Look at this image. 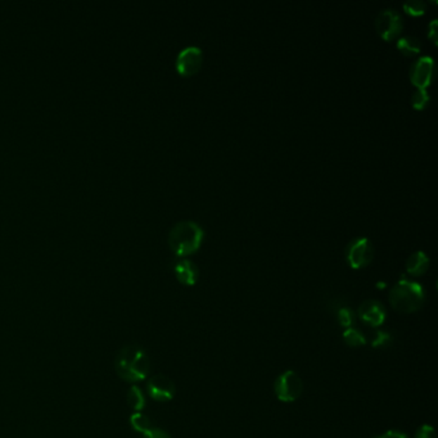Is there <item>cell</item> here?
<instances>
[{
  "label": "cell",
  "instance_id": "6da1fadb",
  "mask_svg": "<svg viewBox=\"0 0 438 438\" xmlns=\"http://www.w3.org/2000/svg\"><path fill=\"white\" fill-rule=\"evenodd\" d=\"M115 369L120 378L129 383H136L148 377L150 361L144 349L138 346H127L120 349L115 360Z\"/></svg>",
  "mask_w": 438,
  "mask_h": 438
},
{
  "label": "cell",
  "instance_id": "7a4b0ae2",
  "mask_svg": "<svg viewBox=\"0 0 438 438\" xmlns=\"http://www.w3.org/2000/svg\"><path fill=\"white\" fill-rule=\"evenodd\" d=\"M205 231L192 220H183L175 224L169 233V245L178 256H188L201 247Z\"/></svg>",
  "mask_w": 438,
  "mask_h": 438
},
{
  "label": "cell",
  "instance_id": "3957f363",
  "mask_svg": "<svg viewBox=\"0 0 438 438\" xmlns=\"http://www.w3.org/2000/svg\"><path fill=\"white\" fill-rule=\"evenodd\" d=\"M425 301L423 287L419 283L401 279L389 292V304L396 311L410 314L420 310Z\"/></svg>",
  "mask_w": 438,
  "mask_h": 438
},
{
  "label": "cell",
  "instance_id": "277c9868",
  "mask_svg": "<svg viewBox=\"0 0 438 438\" xmlns=\"http://www.w3.org/2000/svg\"><path fill=\"white\" fill-rule=\"evenodd\" d=\"M274 391L281 401H296L304 391V382L296 371H284L275 380Z\"/></svg>",
  "mask_w": 438,
  "mask_h": 438
},
{
  "label": "cell",
  "instance_id": "5b68a950",
  "mask_svg": "<svg viewBox=\"0 0 438 438\" xmlns=\"http://www.w3.org/2000/svg\"><path fill=\"white\" fill-rule=\"evenodd\" d=\"M373 257L374 247L368 238H355L346 247V259L352 269L365 268L371 264Z\"/></svg>",
  "mask_w": 438,
  "mask_h": 438
},
{
  "label": "cell",
  "instance_id": "8992f818",
  "mask_svg": "<svg viewBox=\"0 0 438 438\" xmlns=\"http://www.w3.org/2000/svg\"><path fill=\"white\" fill-rule=\"evenodd\" d=\"M375 29L385 40H394L404 29L401 15L392 8L380 11L375 18Z\"/></svg>",
  "mask_w": 438,
  "mask_h": 438
},
{
  "label": "cell",
  "instance_id": "52a82bcc",
  "mask_svg": "<svg viewBox=\"0 0 438 438\" xmlns=\"http://www.w3.org/2000/svg\"><path fill=\"white\" fill-rule=\"evenodd\" d=\"M203 54L198 46H186L181 52L179 53L176 58V70L183 76H192L198 72L201 68Z\"/></svg>",
  "mask_w": 438,
  "mask_h": 438
},
{
  "label": "cell",
  "instance_id": "ba28073f",
  "mask_svg": "<svg viewBox=\"0 0 438 438\" xmlns=\"http://www.w3.org/2000/svg\"><path fill=\"white\" fill-rule=\"evenodd\" d=\"M434 63L430 56L419 57L410 67V80L419 89H425L433 79Z\"/></svg>",
  "mask_w": 438,
  "mask_h": 438
},
{
  "label": "cell",
  "instance_id": "9c48e42d",
  "mask_svg": "<svg viewBox=\"0 0 438 438\" xmlns=\"http://www.w3.org/2000/svg\"><path fill=\"white\" fill-rule=\"evenodd\" d=\"M147 392L156 401H170L175 396V385L169 377L157 374L149 379L147 383Z\"/></svg>",
  "mask_w": 438,
  "mask_h": 438
},
{
  "label": "cell",
  "instance_id": "30bf717a",
  "mask_svg": "<svg viewBox=\"0 0 438 438\" xmlns=\"http://www.w3.org/2000/svg\"><path fill=\"white\" fill-rule=\"evenodd\" d=\"M359 318L371 327H380L387 318L385 306L375 299H368L359 306Z\"/></svg>",
  "mask_w": 438,
  "mask_h": 438
},
{
  "label": "cell",
  "instance_id": "8fae6325",
  "mask_svg": "<svg viewBox=\"0 0 438 438\" xmlns=\"http://www.w3.org/2000/svg\"><path fill=\"white\" fill-rule=\"evenodd\" d=\"M174 271L178 281L186 285H194L200 278V270L193 261L180 259L174 266Z\"/></svg>",
  "mask_w": 438,
  "mask_h": 438
},
{
  "label": "cell",
  "instance_id": "7c38bea8",
  "mask_svg": "<svg viewBox=\"0 0 438 438\" xmlns=\"http://www.w3.org/2000/svg\"><path fill=\"white\" fill-rule=\"evenodd\" d=\"M430 268V259L423 251H416L408 256L406 261V270L413 276L423 275Z\"/></svg>",
  "mask_w": 438,
  "mask_h": 438
},
{
  "label": "cell",
  "instance_id": "4fadbf2b",
  "mask_svg": "<svg viewBox=\"0 0 438 438\" xmlns=\"http://www.w3.org/2000/svg\"><path fill=\"white\" fill-rule=\"evenodd\" d=\"M397 49L404 54V56H416L418 53L420 52L422 49V43L418 37H413V35H406V37H402L397 40Z\"/></svg>",
  "mask_w": 438,
  "mask_h": 438
},
{
  "label": "cell",
  "instance_id": "5bb4252c",
  "mask_svg": "<svg viewBox=\"0 0 438 438\" xmlns=\"http://www.w3.org/2000/svg\"><path fill=\"white\" fill-rule=\"evenodd\" d=\"M127 404L135 410V413H141L146 406V397L139 387L133 386L127 392Z\"/></svg>",
  "mask_w": 438,
  "mask_h": 438
},
{
  "label": "cell",
  "instance_id": "9a60e30c",
  "mask_svg": "<svg viewBox=\"0 0 438 438\" xmlns=\"http://www.w3.org/2000/svg\"><path fill=\"white\" fill-rule=\"evenodd\" d=\"M343 340L351 347H361L366 343V337L356 328H349L343 332Z\"/></svg>",
  "mask_w": 438,
  "mask_h": 438
},
{
  "label": "cell",
  "instance_id": "2e32d148",
  "mask_svg": "<svg viewBox=\"0 0 438 438\" xmlns=\"http://www.w3.org/2000/svg\"><path fill=\"white\" fill-rule=\"evenodd\" d=\"M130 424L133 427V430L139 433L146 434L147 432L150 431L153 428V424L150 422L148 416L141 414V413H134L130 416Z\"/></svg>",
  "mask_w": 438,
  "mask_h": 438
},
{
  "label": "cell",
  "instance_id": "e0dca14e",
  "mask_svg": "<svg viewBox=\"0 0 438 438\" xmlns=\"http://www.w3.org/2000/svg\"><path fill=\"white\" fill-rule=\"evenodd\" d=\"M335 312H337V320H338V324H340L341 327L349 329V328H352V326L355 324V321H356V315H355L354 310H351V309L347 307V306H341V307H338V309H337V311Z\"/></svg>",
  "mask_w": 438,
  "mask_h": 438
},
{
  "label": "cell",
  "instance_id": "ac0fdd59",
  "mask_svg": "<svg viewBox=\"0 0 438 438\" xmlns=\"http://www.w3.org/2000/svg\"><path fill=\"white\" fill-rule=\"evenodd\" d=\"M371 344L374 349H383L392 343V335L385 330L374 329L371 333Z\"/></svg>",
  "mask_w": 438,
  "mask_h": 438
},
{
  "label": "cell",
  "instance_id": "d6986e66",
  "mask_svg": "<svg viewBox=\"0 0 438 438\" xmlns=\"http://www.w3.org/2000/svg\"><path fill=\"white\" fill-rule=\"evenodd\" d=\"M430 103V94L425 89H419L413 91L411 94V104L416 110H424L427 107V104Z\"/></svg>",
  "mask_w": 438,
  "mask_h": 438
},
{
  "label": "cell",
  "instance_id": "ffe728a7",
  "mask_svg": "<svg viewBox=\"0 0 438 438\" xmlns=\"http://www.w3.org/2000/svg\"><path fill=\"white\" fill-rule=\"evenodd\" d=\"M425 8H427V4L423 0H408L404 3L405 12L411 15H423Z\"/></svg>",
  "mask_w": 438,
  "mask_h": 438
},
{
  "label": "cell",
  "instance_id": "44dd1931",
  "mask_svg": "<svg viewBox=\"0 0 438 438\" xmlns=\"http://www.w3.org/2000/svg\"><path fill=\"white\" fill-rule=\"evenodd\" d=\"M416 438H436V432L432 425L424 424L416 431Z\"/></svg>",
  "mask_w": 438,
  "mask_h": 438
},
{
  "label": "cell",
  "instance_id": "7402d4cb",
  "mask_svg": "<svg viewBox=\"0 0 438 438\" xmlns=\"http://www.w3.org/2000/svg\"><path fill=\"white\" fill-rule=\"evenodd\" d=\"M143 438H171L170 434L167 432L158 430V428H152L150 431L147 432Z\"/></svg>",
  "mask_w": 438,
  "mask_h": 438
},
{
  "label": "cell",
  "instance_id": "603a6c76",
  "mask_svg": "<svg viewBox=\"0 0 438 438\" xmlns=\"http://www.w3.org/2000/svg\"><path fill=\"white\" fill-rule=\"evenodd\" d=\"M428 37L434 44H437V20H432L428 25Z\"/></svg>",
  "mask_w": 438,
  "mask_h": 438
},
{
  "label": "cell",
  "instance_id": "cb8c5ba5",
  "mask_svg": "<svg viewBox=\"0 0 438 438\" xmlns=\"http://www.w3.org/2000/svg\"><path fill=\"white\" fill-rule=\"evenodd\" d=\"M374 438H408V437H406V434H404L402 432L388 431V432H385V433H382V434H379V436H375V437Z\"/></svg>",
  "mask_w": 438,
  "mask_h": 438
}]
</instances>
